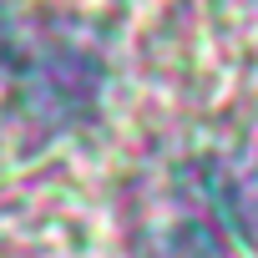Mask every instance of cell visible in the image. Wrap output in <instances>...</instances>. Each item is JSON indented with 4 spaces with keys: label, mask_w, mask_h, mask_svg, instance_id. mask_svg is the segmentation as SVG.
Segmentation results:
<instances>
[{
    "label": "cell",
    "mask_w": 258,
    "mask_h": 258,
    "mask_svg": "<svg viewBox=\"0 0 258 258\" xmlns=\"http://www.w3.org/2000/svg\"><path fill=\"white\" fill-rule=\"evenodd\" d=\"M248 238V208L218 157L157 167L132 192V258H233Z\"/></svg>",
    "instance_id": "6da1fadb"
},
{
    "label": "cell",
    "mask_w": 258,
    "mask_h": 258,
    "mask_svg": "<svg viewBox=\"0 0 258 258\" xmlns=\"http://www.w3.org/2000/svg\"><path fill=\"white\" fill-rule=\"evenodd\" d=\"M96 81H101L96 61L81 56V51H71V46H61V51H51L36 71H26L21 101H26V111L41 116L46 126H66V121H76L81 111H91Z\"/></svg>",
    "instance_id": "7a4b0ae2"
},
{
    "label": "cell",
    "mask_w": 258,
    "mask_h": 258,
    "mask_svg": "<svg viewBox=\"0 0 258 258\" xmlns=\"http://www.w3.org/2000/svg\"><path fill=\"white\" fill-rule=\"evenodd\" d=\"M11 46V11H6V0H0V56H6Z\"/></svg>",
    "instance_id": "3957f363"
}]
</instances>
